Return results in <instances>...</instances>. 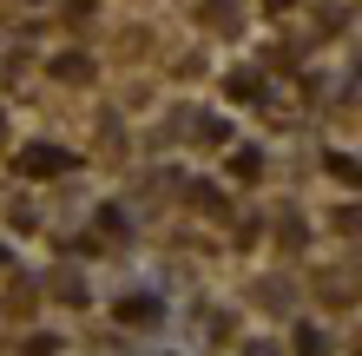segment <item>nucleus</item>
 I'll use <instances>...</instances> for the list:
<instances>
[{
  "label": "nucleus",
  "mask_w": 362,
  "mask_h": 356,
  "mask_svg": "<svg viewBox=\"0 0 362 356\" xmlns=\"http://www.w3.org/2000/svg\"><path fill=\"white\" fill-rule=\"evenodd\" d=\"M20 172H27V178H53V172H73V152H59V145H27V152H20Z\"/></svg>",
  "instance_id": "nucleus-1"
},
{
  "label": "nucleus",
  "mask_w": 362,
  "mask_h": 356,
  "mask_svg": "<svg viewBox=\"0 0 362 356\" xmlns=\"http://www.w3.org/2000/svg\"><path fill=\"white\" fill-rule=\"evenodd\" d=\"M53 73L79 86V79H93V59H86V53H59V59H53Z\"/></svg>",
  "instance_id": "nucleus-2"
},
{
  "label": "nucleus",
  "mask_w": 362,
  "mask_h": 356,
  "mask_svg": "<svg viewBox=\"0 0 362 356\" xmlns=\"http://www.w3.org/2000/svg\"><path fill=\"white\" fill-rule=\"evenodd\" d=\"M152 317H158L152 297H125V304H119V323H152Z\"/></svg>",
  "instance_id": "nucleus-3"
},
{
  "label": "nucleus",
  "mask_w": 362,
  "mask_h": 356,
  "mask_svg": "<svg viewBox=\"0 0 362 356\" xmlns=\"http://www.w3.org/2000/svg\"><path fill=\"white\" fill-rule=\"evenodd\" d=\"M296 356H329V337L316 323H303V330H296Z\"/></svg>",
  "instance_id": "nucleus-4"
},
{
  "label": "nucleus",
  "mask_w": 362,
  "mask_h": 356,
  "mask_svg": "<svg viewBox=\"0 0 362 356\" xmlns=\"http://www.w3.org/2000/svg\"><path fill=\"white\" fill-rule=\"evenodd\" d=\"M224 93H230V99H257V93H264V79H257V73H230V79H224Z\"/></svg>",
  "instance_id": "nucleus-5"
},
{
  "label": "nucleus",
  "mask_w": 362,
  "mask_h": 356,
  "mask_svg": "<svg viewBox=\"0 0 362 356\" xmlns=\"http://www.w3.org/2000/svg\"><path fill=\"white\" fill-rule=\"evenodd\" d=\"M204 13H211V27H238V0H211Z\"/></svg>",
  "instance_id": "nucleus-6"
},
{
  "label": "nucleus",
  "mask_w": 362,
  "mask_h": 356,
  "mask_svg": "<svg viewBox=\"0 0 362 356\" xmlns=\"http://www.w3.org/2000/svg\"><path fill=\"white\" fill-rule=\"evenodd\" d=\"M257 165H264V159L250 152V145H238V152H230V172H244V178H250V172H257Z\"/></svg>",
  "instance_id": "nucleus-7"
},
{
  "label": "nucleus",
  "mask_w": 362,
  "mask_h": 356,
  "mask_svg": "<svg viewBox=\"0 0 362 356\" xmlns=\"http://www.w3.org/2000/svg\"><path fill=\"white\" fill-rule=\"evenodd\" d=\"M264 7H270V13H284V7H290V0H264Z\"/></svg>",
  "instance_id": "nucleus-8"
}]
</instances>
